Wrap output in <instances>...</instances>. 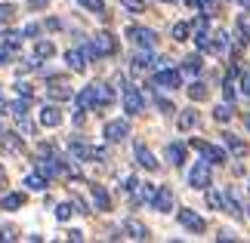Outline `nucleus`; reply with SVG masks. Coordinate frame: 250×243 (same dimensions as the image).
Returning <instances> with one entry per match:
<instances>
[{
  "mask_svg": "<svg viewBox=\"0 0 250 243\" xmlns=\"http://www.w3.org/2000/svg\"><path fill=\"white\" fill-rule=\"evenodd\" d=\"M13 16H16V6L13 3H0V25L13 22Z\"/></svg>",
  "mask_w": 250,
  "mask_h": 243,
  "instance_id": "58836bf2",
  "label": "nucleus"
},
{
  "mask_svg": "<svg viewBox=\"0 0 250 243\" xmlns=\"http://www.w3.org/2000/svg\"><path fill=\"white\" fill-rule=\"evenodd\" d=\"M90 46H93L96 59H105V56L118 53V40H114V34H108V31H99L96 37H90Z\"/></svg>",
  "mask_w": 250,
  "mask_h": 243,
  "instance_id": "7ed1b4c3",
  "label": "nucleus"
},
{
  "mask_svg": "<svg viewBox=\"0 0 250 243\" xmlns=\"http://www.w3.org/2000/svg\"><path fill=\"white\" fill-rule=\"evenodd\" d=\"M124 111L130 114V117H136V114H142V108H146V95L139 93V86H124Z\"/></svg>",
  "mask_w": 250,
  "mask_h": 243,
  "instance_id": "20e7f679",
  "label": "nucleus"
},
{
  "mask_svg": "<svg viewBox=\"0 0 250 243\" xmlns=\"http://www.w3.org/2000/svg\"><path fill=\"white\" fill-rule=\"evenodd\" d=\"M93 160H108V148H93Z\"/></svg>",
  "mask_w": 250,
  "mask_h": 243,
  "instance_id": "49530a36",
  "label": "nucleus"
},
{
  "mask_svg": "<svg viewBox=\"0 0 250 243\" xmlns=\"http://www.w3.org/2000/svg\"><path fill=\"white\" fill-rule=\"evenodd\" d=\"M207 203H210L213 209H223V212H226V194H223V191L207 188Z\"/></svg>",
  "mask_w": 250,
  "mask_h": 243,
  "instance_id": "473e14b6",
  "label": "nucleus"
},
{
  "mask_svg": "<svg viewBox=\"0 0 250 243\" xmlns=\"http://www.w3.org/2000/svg\"><path fill=\"white\" fill-rule=\"evenodd\" d=\"M16 93H19V95H28V99H31V86H28L25 80H19V83H16Z\"/></svg>",
  "mask_w": 250,
  "mask_h": 243,
  "instance_id": "a18cd8bd",
  "label": "nucleus"
},
{
  "mask_svg": "<svg viewBox=\"0 0 250 243\" xmlns=\"http://www.w3.org/2000/svg\"><path fill=\"white\" fill-rule=\"evenodd\" d=\"M191 148H195L201 157L210 163V167H223V163L229 160L226 148H219V145H210V142H204V139H191Z\"/></svg>",
  "mask_w": 250,
  "mask_h": 243,
  "instance_id": "f257e3e1",
  "label": "nucleus"
},
{
  "mask_svg": "<svg viewBox=\"0 0 250 243\" xmlns=\"http://www.w3.org/2000/svg\"><path fill=\"white\" fill-rule=\"evenodd\" d=\"M41 126H46V130L62 126V111L56 108V105H43V108H41Z\"/></svg>",
  "mask_w": 250,
  "mask_h": 243,
  "instance_id": "dca6fc26",
  "label": "nucleus"
},
{
  "mask_svg": "<svg viewBox=\"0 0 250 243\" xmlns=\"http://www.w3.org/2000/svg\"><path fill=\"white\" fill-rule=\"evenodd\" d=\"M121 6L127 9V13H133V16H136V13H146V0H121Z\"/></svg>",
  "mask_w": 250,
  "mask_h": 243,
  "instance_id": "e433bc0d",
  "label": "nucleus"
},
{
  "mask_svg": "<svg viewBox=\"0 0 250 243\" xmlns=\"http://www.w3.org/2000/svg\"><path fill=\"white\" fill-rule=\"evenodd\" d=\"M68 154H71V160H78V163L93 160V148H90L86 142H78V139H71V142H68Z\"/></svg>",
  "mask_w": 250,
  "mask_h": 243,
  "instance_id": "f3484780",
  "label": "nucleus"
},
{
  "mask_svg": "<svg viewBox=\"0 0 250 243\" xmlns=\"http://www.w3.org/2000/svg\"><path fill=\"white\" fill-rule=\"evenodd\" d=\"M96 95H99V108H108V105L114 102V90L105 83H96Z\"/></svg>",
  "mask_w": 250,
  "mask_h": 243,
  "instance_id": "7c9ffc66",
  "label": "nucleus"
},
{
  "mask_svg": "<svg viewBox=\"0 0 250 243\" xmlns=\"http://www.w3.org/2000/svg\"><path fill=\"white\" fill-rule=\"evenodd\" d=\"M46 95H50V102H68L71 99V90L59 80H53L50 86H46Z\"/></svg>",
  "mask_w": 250,
  "mask_h": 243,
  "instance_id": "4be33fe9",
  "label": "nucleus"
},
{
  "mask_svg": "<svg viewBox=\"0 0 250 243\" xmlns=\"http://www.w3.org/2000/svg\"><path fill=\"white\" fill-rule=\"evenodd\" d=\"M247 126H250V120H247Z\"/></svg>",
  "mask_w": 250,
  "mask_h": 243,
  "instance_id": "052dcab7",
  "label": "nucleus"
},
{
  "mask_svg": "<svg viewBox=\"0 0 250 243\" xmlns=\"http://www.w3.org/2000/svg\"><path fill=\"white\" fill-rule=\"evenodd\" d=\"M0 145H3L6 151H13V154H22V151H25V142L19 139L16 132H9V130H3V132H0Z\"/></svg>",
  "mask_w": 250,
  "mask_h": 243,
  "instance_id": "412c9836",
  "label": "nucleus"
},
{
  "mask_svg": "<svg viewBox=\"0 0 250 243\" xmlns=\"http://www.w3.org/2000/svg\"><path fill=\"white\" fill-rule=\"evenodd\" d=\"M186 93H188V99H191V102H204V99H207V86L201 83V80L188 83V86H186Z\"/></svg>",
  "mask_w": 250,
  "mask_h": 243,
  "instance_id": "c756f323",
  "label": "nucleus"
},
{
  "mask_svg": "<svg viewBox=\"0 0 250 243\" xmlns=\"http://www.w3.org/2000/svg\"><path fill=\"white\" fill-rule=\"evenodd\" d=\"M46 185H50V179H46L41 169L31 172V176H25V188L28 191H46Z\"/></svg>",
  "mask_w": 250,
  "mask_h": 243,
  "instance_id": "a878e982",
  "label": "nucleus"
},
{
  "mask_svg": "<svg viewBox=\"0 0 250 243\" xmlns=\"http://www.w3.org/2000/svg\"><path fill=\"white\" fill-rule=\"evenodd\" d=\"M3 114H9V102L0 99V117H3Z\"/></svg>",
  "mask_w": 250,
  "mask_h": 243,
  "instance_id": "864d4df0",
  "label": "nucleus"
},
{
  "mask_svg": "<svg viewBox=\"0 0 250 243\" xmlns=\"http://www.w3.org/2000/svg\"><path fill=\"white\" fill-rule=\"evenodd\" d=\"M68 240H74V243H81V240H83V231H78V228H71V231H68Z\"/></svg>",
  "mask_w": 250,
  "mask_h": 243,
  "instance_id": "8fccbe9b",
  "label": "nucleus"
},
{
  "mask_svg": "<svg viewBox=\"0 0 250 243\" xmlns=\"http://www.w3.org/2000/svg\"><path fill=\"white\" fill-rule=\"evenodd\" d=\"M74 102H78V111H93V108H99V95H96V83L90 86H83V90L74 95Z\"/></svg>",
  "mask_w": 250,
  "mask_h": 243,
  "instance_id": "1a4fd4ad",
  "label": "nucleus"
},
{
  "mask_svg": "<svg viewBox=\"0 0 250 243\" xmlns=\"http://www.w3.org/2000/svg\"><path fill=\"white\" fill-rule=\"evenodd\" d=\"M90 194H93V203H96V209L99 212H108L111 209V197H108V191L102 188V185H90Z\"/></svg>",
  "mask_w": 250,
  "mask_h": 243,
  "instance_id": "6ab92c4d",
  "label": "nucleus"
},
{
  "mask_svg": "<svg viewBox=\"0 0 250 243\" xmlns=\"http://www.w3.org/2000/svg\"><path fill=\"white\" fill-rule=\"evenodd\" d=\"M0 240H16V228H0Z\"/></svg>",
  "mask_w": 250,
  "mask_h": 243,
  "instance_id": "de8ad7c7",
  "label": "nucleus"
},
{
  "mask_svg": "<svg viewBox=\"0 0 250 243\" xmlns=\"http://www.w3.org/2000/svg\"><path fill=\"white\" fill-rule=\"evenodd\" d=\"M124 234L133 237V240H148V237H151V234H148V228L142 225L139 219H127V222H124Z\"/></svg>",
  "mask_w": 250,
  "mask_h": 243,
  "instance_id": "a211bd4d",
  "label": "nucleus"
},
{
  "mask_svg": "<svg viewBox=\"0 0 250 243\" xmlns=\"http://www.w3.org/2000/svg\"><path fill=\"white\" fill-rule=\"evenodd\" d=\"M53 56H56V46H53V40H43V37H41V40H37L34 43V59H53Z\"/></svg>",
  "mask_w": 250,
  "mask_h": 243,
  "instance_id": "bb28decb",
  "label": "nucleus"
},
{
  "mask_svg": "<svg viewBox=\"0 0 250 243\" xmlns=\"http://www.w3.org/2000/svg\"><path fill=\"white\" fill-rule=\"evenodd\" d=\"M247 216H250V209H247Z\"/></svg>",
  "mask_w": 250,
  "mask_h": 243,
  "instance_id": "bf43d9fd",
  "label": "nucleus"
},
{
  "mask_svg": "<svg viewBox=\"0 0 250 243\" xmlns=\"http://www.w3.org/2000/svg\"><path fill=\"white\" fill-rule=\"evenodd\" d=\"M201 65H204V62H201V56L191 53V56H186V59H182V71H186V74H198Z\"/></svg>",
  "mask_w": 250,
  "mask_h": 243,
  "instance_id": "72a5a7b5",
  "label": "nucleus"
},
{
  "mask_svg": "<svg viewBox=\"0 0 250 243\" xmlns=\"http://www.w3.org/2000/svg\"><path fill=\"white\" fill-rule=\"evenodd\" d=\"M232 117H235L232 102H223V105H216V108H213V120H216V123H229Z\"/></svg>",
  "mask_w": 250,
  "mask_h": 243,
  "instance_id": "cd10ccee",
  "label": "nucleus"
},
{
  "mask_svg": "<svg viewBox=\"0 0 250 243\" xmlns=\"http://www.w3.org/2000/svg\"><path fill=\"white\" fill-rule=\"evenodd\" d=\"M102 135H105V142L118 145V142H124L130 135V123L127 120H108V123H105V130H102Z\"/></svg>",
  "mask_w": 250,
  "mask_h": 243,
  "instance_id": "0eeeda50",
  "label": "nucleus"
},
{
  "mask_svg": "<svg viewBox=\"0 0 250 243\" xmlns=\"http://www.w3.org/2000/svg\"><path fill=\"white\" fill-rule=\"evenodd\" d=\"M133 157H136V163H139L142 169H148V172H155V169H158V160H155V154H151V151H148L142 142H136V145H133Z\"/></svg>",
  "mask_w": 250,
  "mask_h": 243,
  "instance_id": "f8f14e48",
  "label": "nucleus"
},
{
  "mask_svg": "<svg viewBox=\"0 0 250 243\" xmlns=\"http://www.w3.org/2000/svg\"><path fill=\"white\" fill-rule=\"evenodd\" d=\"M86 62H90V56H86L83 46H74V50L65 53V65H68L71 71H78V74H83V71H86Z\"/></svg>",
  "mask_w": 250,
  "mask_h": 243,
  "instance_id": "9d476101",
  "label": "nucleus"
},
{
  "mask_svg": "<svg viewBox=\"0 0 250 243\" xmlns=\"http://www.w3.org/2000/svg\"><path fill=\"white\" fill-rule=\"evenodd\" d=\"M16 53H19V46H6L3 43V50H0V65H9L16 59Z\"/></svg>",
  "mask_w": 250,
  "mask_h": 243,
  "instance_id": "ea45409f",
  "label": "nucleus"
},
{
  "mask_svg": "<svg viewBox=\"0 0 250 243\" xmlns=\"http://www.w3.org/2000/svg\"><path fill=\"white\" fill-rule=\"evenodd\" d=\"M6 179V169H3V163H0V182H3Z\"/></svg>",
  "mask_w": 250,
  "mask_h": 243,
  "instance_id": "5fc2aeb1",
  "label": "nucleus"
},
{
  "mask_svg": "<svg viewBox=\"0 0 250 243\" xmlns=\"http://www.w3.org/2000/svg\"><path fill=\"white\" fill-rule=\"evenodd\" d=\"M127 37H130V43L142 46V50H155V43H158V34L151 31V28H142V25H130Z\"/></svg>",
  "mask_w": 250,
  "mask_h": 243,
  "instance_id": "39448f33",
  "label": "nucleus"
},
{
  "mask_svg": "<svg viewBox=\"0 0 250 243\" xmlns=\"http://www.w3.org/2000/svg\"><path fill=\"white\" fill-rule=\"evenodd\" d=\"M28 3H31V9H43L46 3H50V0H28Z\"/></svg>",
  "mask_w": 250,
  "mask_h": 243,
  "instance_id": "603ef678",
  "label": "nucleus"
},
{
  "mask_svg": "<svg viewBox=\"0 0 250 243\" xmlns=\"http://www.w3.org/2000/svg\"><path fill=\"white\" fill-rule=\"evenodd\" d=\"M130 68H133L136 74L148 71V68H155V59H151V50H142V46H139V50L133 53V59H130Z\"/></svg>",
  "mask_w": 250,
  "mask_h": 243,
  "instance_id": "4468645a",
  "label": "nucleus"
},
{
  "mask_svg": "<svg viewBox=\"0 0 250 243\" xmlns=\"http://www.w3.org/2000/svg\"><path fill=\"white\" fill-rule=\"evenodd\" d=\"M210 53H213V56L229 53V34L226 31H213V34H210Z\"/></svg>",
  "mask_w": 250,
  "mask_h": 243,
  "instance_id": "b1692460",
  "label": "nucleus"
},
{
  "mask_svg": "<svg viewBox=\"0 0 250 243\" xmlns=\"http://www.w3.org/2000/svg\"><path fill=\"white\" fill-rule=\"evenodd\" d=\"M164 154H167V160L173 163V167H182V163H186V145L182 142H170Z\"/></svg>",
  "mask_w": 250,
  "mask_h": 243,
  "instance_id": "5701e85b",
  "label": "nucleus"
},
{
  "mask_svg": "<svg viewBox=\"0 0 250 243\" xmlns=\"http://www.w3.org/2000/svg\"><path fill=\"white\" fill-rule=\"evenodd\" d=\"M238 3H241V6H247V9H250V0H238Z\"/></svg>",
  "mask_w": 250,
  "mask_h": 243,
  "instance_id": "6e6d98bb",
  "label": "nucleus"
},
{
  "mask_svg": "<svg viewBox=\"0 0 250 243\" xmlns=\"http://www.w3.org/2000/svg\"><path fill=\"white\" fill-rule=\"evenodd\" d=\"M22 31H3V37H0V40H3L6 46H19V43H22Z\"/></svg>",
  "mask_w": 250,
  "mask_h": 243,
  "instance_id": "4c0bfd02",
  "label": "nucleus"
},
{
  "mask_svg": "<svg viewBox=\"0 0 250 243\" xmlns=\"http://www.w3.org/2000/svg\"><path fill=\"white\" fill-rule=\"evenodd\" d=\"M151 209H155V212H170L173 209V191L167 188V185H161V188H158L155 200H151Z\"/></svg>",
  "mask_w": 250,
  "mask_h": 243,
  "instance_id": "2eb2a0df",
  "label": "nucleus"
},
{
  "mask_svg": "<svg viewBox=\"0 0 250 243\" xmlns=\"http://www.w3.org/2000/svg\"><path fill=\"white\" fill-rule=\"evenodd\" d=\"M188 185H191V188H198V191H207L210 185H213V176H210V163H207L204 157H201L195 167L188 169Z\"/></svg>",
  "mask_w": 250,
  "mask_h": 243,
  "instance_id": "f03ea898",
  "label": "nucleus"
},
{
  "mask_svg": "<svg viewBox=\"0 0 250 243\" xmlns=\"http://www.w3.org/2000/svg\"><path fill=\"white\" fill-rule=\"evenodd\" d=\"M161 3H173V0H161Z\"/></svg>",
  "mask_w": 250,
  "mask_h": 243,
  "instance_id": "4d7b16f0",
  "label": "nucleus"
},
{
  "mask_svg": "<svg viewBox=\"0 0 250 243\" xmlns=\"http://www.w3.org/2000/svg\"><path fill=\"white\" fill-rule=\"evenodd\" d=\"M170 37L176 43H186L188 37H191V25L188 22H176V25H173V31H170Z\"/></svg>",
  "mask_w": 250,
  "mask_h": 243,
  "instance_id": "c85d7f7f",
  "label": "nucleus"
},
{
  "mask_svg": "<svg viewBox=\"0 0 250 243\" xmlns=\"http://www.w3.org/2000/svg\"><path fill=\"white\" fill-rule=\"evenodd\" d=\"M223 142H226V148L229 151H232V157H238V160H241V157H247V142L241 139V135H235V132H223Z\"/></svg>",
  "mask_w": 250,
  "mask_h": 243,
  "instance_id": "ddd939ff",
  "label": "nucleus"
},
{
  "mask_svg": "<svg viewBox=\"0 0 250 243\" xmlns=\"http://www.w3.org/2000/svg\"><path fill=\"white\" fill-rule=\"evenodd\" d=\"M78 3L86 9V13H96V16L105 13V0H78Z\"/></svg>",
  "mask_w": 250,
  "mask_h": 243,
  "instance_id": "c9c22d12",
  "label": "nucleus"
},
{
  "mask_svg": "<svg viewBox=\"0 0 250 243\" xmlns=\"http://www.w3.org/2000/svg\"><path fill=\"white\" fill-rule=\"evenodd\" d=\"M22 206H25V194L22 191H13V194H3V197H0V209H6V212H16Z\"/></svg>",
  "mask_w": 250,
  "mask_h": 243,
  "instance_id": "aec40b11",
  "label": "nucleus"
},
{
  "mask_svg": "<svg viewBox=\"0 0 250 243\" xmlns=\"http://www.w3.org/2000/svg\"><path fill=\"white\" fill-rule=\"evenodd\" d=\"M238 77H241V68L232 65V68H229V74H226V80H223V95H226V102H235V99H238Z\"/></svg>",
  "mask_w": 250,
  "mask_h": 243,
  "instance_id": "9b49d317",
  "label": "nucleus"
},
{
  "mask_svg": "<svg viewBox=\"0 0 250 243\" xmlns=\"http://www.w3.org/2000/svg\"><path fill=\"white\" fill-rule=\"evenodd\" d=\"M136 188H139V179L136 176H127V179H124V191H127V194H133Z\"/></svg>",
  "mask_w": 250,
  "mask_h": 243,
  "instance_id": "37998d69",
  "label": "nucleus"
},
{
  "mask_svg": "<svg viewBox=\"0 0 250 243\" xmlns=\"http://www.w3.org/2000/svg\"><path fill=\"white\" fill-rule=\"evenodd\" d=\"M198 120H201V117H198V111H195V108H186V111L179 114V120H176V123H179V130H182V132H188V130H195V126H198Z\"/></svg>",
  "mask_w": 250,
  "mask_h": 243,
  "instance_id": "393cba45",
  "label": "nucleus"
},
{
  "mask_svg": "<svg viewBox=\"0 0 250 243\" xmlns=\"http://www.w3.org/2000/svg\"><path fill=\"white\" fill-rule=\"evenodd\" d=\"M16 123H19V130H22V132H28V135H34V123L28 120V114H22V117H16Z\"/></svg>",
  "mask_w": 250,
  "mask_h": 243,
  "instance_id": "a19ab883",
  "label": "nucleus"
},
{
  "mask_svg": "<svg viewBox=\"0 0 250 243\" xmlns=\"http://www.w3.org/2000/svg\"><path fill=\"white\" fill-rule=\"evenodd\" d=\"M247 188H250V182H247Z\"/></svg>",
  "mask_w": 250,
  "mask_h": 243,
  "instance_id": "13d9d810",
  "label": "nucleus"
},
{
  "mask_svg": "<svg viewBox=\"0 0 250 243\" xmlns=\"http://www.w3.org/2000/svg\"><path fill=\"white\" fill-rule=\"evenodd\" d=\"M241 86H244V95L250 99V71H244V74H241Z\"/></svg>",
  "mask_w": 250,
  "mask_h": 243,
  "instance_id": "09e8293b",
  "label": "nucleus"
},
{
  "mask_svg": "<svg viewBox=\"0 0 250 243\" xmlns=\"http://www.w3.org/2000/svg\"><path fill=\"white\" fill-rule=\"evenodd\" d=\"M25 37H37V34H41V25H37V22H31V25H25V31H22Z\"/></svg>",
  "mask_w": 250,
  "mask_h": 243,
  "instance_id": "c03bdc74",
  "label": "nucleus"
},
{
  "mask_svg": "<svg viewBox=\"0 0 250 243\" xmlns=\"http://www.w3.org/2000/svg\"><path fill=\"white\" fill-rule=\"evenodd\" d=\"M155 86H161V90H179L182 86V68H161V71H155Z\"/></svg>",
  "mask_w": 250,
  "mask_h": 243,
  "instance_id": "423d86ee",
  "label": "nucleus"
},
{
  "mask_svg": "<svg viewBox=\"0 0 250 243\" xmlns=\"http://www.w3.org/2000/svg\"><path fill=\"white\" fill-rule=\"evenodd\" d=\"M188 9H204V0H186Z\"/></svg>",
  "mask_w": 250,
  "mask_h": 243,
  "instance_id": "3c124183",
  "label": "nucleus"
},
{
  "mask_svg": "<svg viewBox=\"0 0 250 243\" xmlns=\"http://www.w3.org/2000/svg\"><path fill=\"white\" fill-rule=\"evenodd\" d=\"M133 194H136V203H151L155 194H158V188H155V185H139Z\"/></svg>",
  "mask_w": 250,
  "mask_h": 243,
  "instance_id": "2f4dec72",
  "label": "nucleus"
},
{
  "mask_svg": "<svg viewBox=\"0 0 250 243\" xmlns=\"http://www.w3.org/2000/svg\"><path fill=\"white\" fill-rule=\"evenodd\" d=\"M74 212H78V203H59V206H56V219H59V222H68L71 216H74Z\"/></svg>",
  "mask_w": 250,
  "mask_h": 243,
  "instance_id": "f704fd0d",
  "label": "nucleus"
},
{
  "mask_svg": "<svg viewBox=\"0 0 250 243\" xmlns=\"http://www.w3.org/2000/svg\"><path fill=\"white\" fill-rule=\"evenodd\" d=\"M176 222H179V225L186 228V231H191V234H201V231L207 228V225H204V219H201L195 209H179V212H176Z\"/></svg>",
  "mask_w": 250,
  "mask_h": 243,
  "instance_id": "6e6552de",
  "label": "nucleus"
},
{
  "mask_svg": "<svg viewBox=\"0 0 250 243\" xmlns=\"http://www.w3.org/2000/svg\"><path fill=\"white\" fill-rule=\"evenodd\" d=\"M155 105L161 108V114H173L176 108H173V102H167V99H161V95H155Z\"/></svg>",
  "mask_w": 250,
  "mask_h": 243,
  "instance_id": "79ce46f5",
  "label": "nucleus"
}]
</instances>
